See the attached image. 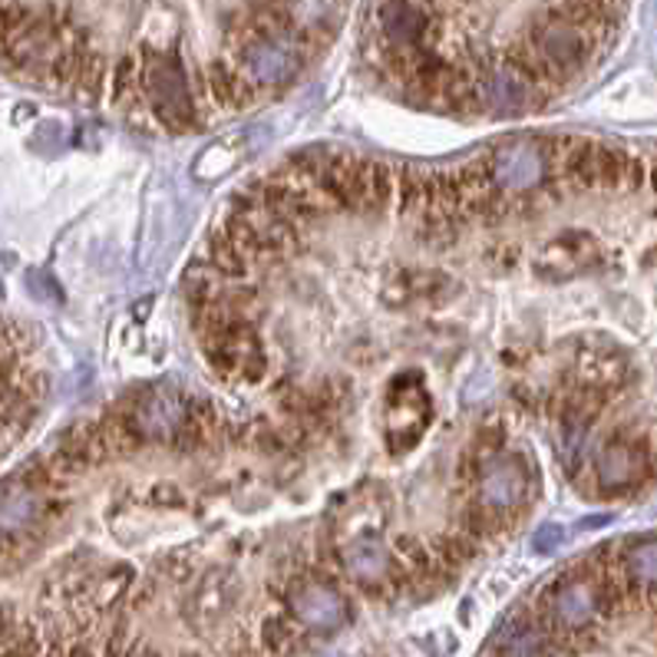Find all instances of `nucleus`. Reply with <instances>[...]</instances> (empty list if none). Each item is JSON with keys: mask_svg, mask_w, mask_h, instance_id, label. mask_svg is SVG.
Returning <instances> with one entry per match:
<instances>
[{"mask_svg": "<svg viewBox=\"0 0 657 657\" xmlns=\"http://www.w3.org/2000/svg\"><path fill=\"white\" fill-rule=\"evenodd\" d=\"M532 499H535V472L515 452H499L472 472V502L505 522Z\"/></svg>", "mask_w": 657, "mask_h": 657, "instance_id": "423d86ee", "label": "nucleus"}, {"mask_svg": "<svg viewBox=\"0 0 657 657\" xmlns=\"http://www.w3.org/2000/svg\"><path fill=\"white\" fill-rule=\"evenodd\" d=\"M50 515V495L26 485L23 479H10L0 485V535L17 545H33Z\"/></svg>", "mask_w": 657, "mask_h": 657, "instance_id": "9b49d317", "label": "nucleus"}, {"mask_svg": "<svg viewBox=\"0 0 657 657\" xmlns=\"http://www.w3.org/2000/svg\"><path fill=\"white\" fill-rule=\"evenodd\" d=\"M300 640H304V631L284 611L264 614L258 624V644L264 657H291L300 647Z\"/></svg>", "mask_w": 657, "mask_h": 657, "instance_id": "a211bd4d", "label": "nucleus"}, {"mask_svg": "<svg viewBox=\"0 0 657 657\" xmlns=\"http://www.w3.org/2000/svg\"><path fill=\"white\" fill-rule=\"evenodd\" d=\"M248 657H254V654H248Z\"/></svg>", "mask_w": 657, "mask_h": 657, "instance_id": "412c9836", "label": "nucleus"}, {"mask_svg": "<svg viewBox=\"0 0 657 657\" xmlns=\"http://www.w3.org/2000/svg\"><path fill=\"white\" fill-rule=\"evenodd\" d=\"M598 258H601L598 238L584 228H568V231H558L555 238H548L538 248L532 267L545 281H568V277L591 271L598 264Z\"/></svg>", "mask_w": 657, "mask_h": 657, "instance_id": "9d476101", "label": "nucleus"}, {"mask_svg": "<svg viewBox=\"0 0 657 657\" xmlns=\"http://www.w3.org/2000/svg\"><path fill=\"white\" fill-rule=\"evenodd\" d=\"M485 175L508 201L545 191L551 178V139H505L482 155Z\"/></svg>", "mask_w": 657, "mask_h": 657, "instance_id": "20e7f679", "label": "nucleus"}, {"mask_svg": "<svg viewBox=\"0 0 657 657\" xmlns=\"http://www.w3.org/2000/svg\"><path fill=\"white\" fill-rule=\"evenodd\" d=\"M304 56H300V43L291 36V30L284 33H261L244 40V46L238 50V73L261 92V89H277L284 83H291L300 69Z\"/></svg>", "mask_w": 657, "mask_h": 657, "instance_id": "6e6552de", "label": "nucleus"}, {"mask_svg": "<svg viewBox=\"0 0 657 657\" xmlns=\"http://www.w3.org/2000/svg\"><path fill=\"white\" fill-rule=\"evenodd\" d=\"M591 485L598 495H631L644 482L654 479L650 472V432L614 429L591 456Z\"/></svg>", "mask_w": 657, "mask_h": 657, "instance_id": "39448f33", "label": "nucleus"}, {"mask_svg": "<svg viewBox=\"0 0 657 657\" xmlns=\"http://www.w3.org/2000/svg\"><path fill=\"white\" fill-rule=\"evenodd\" d=\"M205 86L221 109H244L258 99V89L228 59H211L205 66Z\"/></svg>", "mask_w": 657, "mask_h": 657, "instance_id": "dca6fc26", "label": "nucleus"}, {"mask_svg": "<svg viewBox=\"0 0 657 657\" xmlns=\"http://www.w3.org/2000/svg\"><path fill=\"white\" fill-rule=\"evenodd\" d=\"M627 591L617 581L614 568H604L598 558H584L558 571L532 604V611L541 617V624L551 631V637L578 647L598 634V627L624 611Z\"/></svg>", "mask_w": 657, "mask_h": 657, "instance_id": "f257e3e1", "label": "nucleus"}, {"mask_svg": "<svg viewBox=\"0 0 657 657\" xmlns=\"http://www.w3.org/2000/svg\"><path fill=\"white\" fill-rule=\"evenodd\" d=\"M380 17V46L383 50H419L432 43V33L439 26V10L436 7H419V3H386L376 7Z\"/></svg>", "mask_w": 657, "mask_h": 657, "instance_id": "4468645a", "label": "nucleus"}, {"mask_svg": "<svg viewBox=\"0 0 657 657\" xmlns=\"http://www.w3.org/2000/svg\"><path fill=\"white\" fill-rule=\"evenodd\" d=\"M561 538H565V532H561L558 525H545V528H538V532H535L532 545H535L538 551H551Z\"/></svg>", "mask_w": 657, "mask_h": 657, "instance_id": "aec40b11", "label": "nucleus"}, {"mask_svg": "<svg viewBox=\"0 0 657 657\" xmlns=\"http://www.w3.org/2000/svg\"><path fill=\"white\" fill-rule=\"evenodd\" d=\"M396 201H399V215H416L423 211L426 201V172L423 168H396Z\"/></svg>", "mask_w": 657, "mask_h": 657, "instance_id": "6ab92c4d", "label": "nucleus"}, {"mask_svg": "<svg viewBox=\"0 0 657 657\" xmlns=\"http://www.w3.org/2000/svg\"><path fill=\"white\" fill-rule=\"evenodd\" d=\"M541 89L545 86H538L535 79H528L522 69H515L505 59L499 69L475 79V109L492 112V116H518L538 106Z\"/></svg>", "mask_w": 657, "mask_h": 657, "instance_id": "f8f14e48", "label": "nucleus"}, {"mask_svg": "<svg viewBox=\"0 0 657 657\" xmlns=\"http://www.w3.org/2000/svg\"><path fill=\"white\" fill-rule=\"evenodd\" d=\"M281 598L284 614L300 631L327 634L347 621V601L324 574H291V581H284L281 588Z\"/></svg>", "mask_w": 657, "mask_h": 657, "instance_id": "0eeeda50", "label": "nucleus"}, {"mask_svg": "<svg viewBox=\"0 0 657 657\" xmlns=\"http://www.w3.org/2000/svg\"><path fill=\"white\" fill-rule=\"evenodd\" d=\"M432 419V406H429V393L419 380V373H399L390 383L386 393V429L383 439L390 446L393 456L413 449L419 442V436L426 432Z\"/></svg>", "mask_w": 657, "mask_h": 657, "instance_id": "1a4fd4ad", "label": "nucleus"}, {"mask_svg": "<svg viewBox=\"0 0 657 657\" xmlns=\"http://www.w3.org/2000/svg\"><path fill=\"white\" fill-rule=\"evenodd\" d=\"M555 647L558 637H551V631L532 607H522L502 621L489 657H551Z\"/></svg>", "mask_w": 657, "mask_h": 657, "instance_id": "2eb2a0df", "label": "nucleus"}, {"mask_svg": "<svg viewBox=\"0 0 657 657\" xmlns=\"http://www.w3.org/2000/svg\"><path fill=\"white\" fill-rule=\"evenodd\" d=\"M594 46H598V40L584 26L568 20L561 7H548L545 20L532 23L528 43H525V50L535 56V63L548 83L574 76L591 59Z\"/></svg>", "mask_w": 657, "mask_h": 657, "instance_id": "7ed1b4c3", "label": "nucleus"}, {"mask_svg": "<svg viewBox=\"0 0 657 657\" xmlns=\"http://www.w3.org/2000/svg\"><path fill=\"white\" fill-rule=\"evenodd\" d=\"M139 92L149 102V112L172 132H188L198 125V106L191 79L175 50L149 46L139 53Z\"/></svg>", "mask_w": 657, "mask_h": 657, "instance_id": "f03ea898", "label": "nucleus"}, {"mask_svg": "<svg viewBox=\"0 0 657 657\" xmlns=\"http://www.w3.org/2000/svg\"><path fill=\"white\" fill-rule=\"evenodd\" d=\"M231 598H234V581H231L228 574H221V571H211V574H205V578L198 581V588H195V594H191V601H188V614H191L198 624L218 621V617L228 611Z\"/></svg>", "mask_w": 657, "mask_h": 657, "instance_id": "f3484780", "label": "nucleus"}, {"mask_svg": "<svg viewBox=\"0 0 657 657\" xmlns=\"http://www.w3.org/2000/svg\"><path fill=\"white\" fill-rule=\"evenodd\" d=\"M337 565L353 578V584L366 598H390V594H396V588L390 581L393 558H390L386 541L380 535H360V538H353L337 555Z\"/></svg>", "mask_w": 657, "mask_h": 657, "instance_id": "ddd939ff", "label": "nucleus"}]
</instances>
